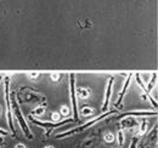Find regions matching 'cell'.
<instances>
[{
  "instance_id": "obj_19",
  "label": "cell",
  "mask_w": 158,
  "mask_h": 148,
  "mask_svg": "<svg viewBox=\"0 0 158 148\" xmlns=\"http://www.w3.org/2000/svg\"><path fill=\"white\" fill-rule=\"evenodd\" d=\"M0 81H1V76H0Z\"/></svg>"
},
{
  "instance_id": "obj_8",
  "label": "cell",
  "mask_w": 158,
  "mask_h": 148,
  "mask_svg": "<svg viewBox=\"0 0 158 148\" xmlns=\"http://www.w3.org/2000/svg\"><path fill=\"white\" fill-rule=\"evenodd\" d=\"M68 113H69V108H68V107H66V106L61 107V114H63V115H67Z\"/></svg>"
},
{
  "instance_id": "obj_2",
  "label": "cell",
  "mask_w": 158,
  "mask_h": 148,
  "mask_svg": "<svg viewBox=\"0 0 158 148\" xmlns=\"http://www.w3.org/2000/svg\"><path fill=\"white\" fill-rule=\"evenodd\" d=\"M5 100H6V107H7V120H9V126L15 134L14 129V123H12V117H11V102H10V93H9V78H5Z\"/></svg>"
},
{
  "instance_id": "obj_18",
  "label": "cell",
  "mask_w": 158,
  "mask_h": 148,
  "mask_svg": "<svg viewBox=\"0 0 158 148\" xmlns=\"http://www.w3.org/2000/svg\"><path fill=\"white\" fill-rule=\"evenodd\" d=\"M44 148H54V147H51V146H46V147H44Z\"/></svg>"
},
{
  "instance_id": "obj_5",
  "label": "cell",
  "mask_w": 158,
  "mask_h": 148,
  "mask_svg": "<svg viewBox=\"0 0 158 148\" xmlns=\"http://www.w3.org/2000/svg\"><path fill=\"white\" fill-rule=\"evenodd\" d=\"M112 81H113V78H111L110 84H108V88H107L106 100H105V105H103V111H106V109H107V107H108V102H110V95H111V89H112Z\"/></svg>"
},
{
  "instance_id": "obj_1",
  "label": "cell",
  "mask_w": 158,
  "mask_h": 148,
  "mask_svg": "<svg viewBox=\"0 0 158 148\" xmlns=\"http://www.w3.org/2000/svg\"><path fill=\"white\" fill-rule=\"evenodd\" d=\"M11 96H12V106H14V109H15L16 118H17V120H19V123H20L21 129L23 130L24 135H26L28 138H33V135L31 134V131H29L28 126H27V124H26V121H24V119H23V117H22V113H21L20 109H19V106H17V103H16L15 98H14V95H11Z\"/></svg>"
},
{
  "instance_id": "obj_15",
  "label": "cell",
  "mask_w": 158,
  "mask_h": 148,
  "mask_svg": "<svg viewBox=\"0 0 158 148\" xmlns=\"http://www.w3.org/2000/svg\"><path fill=\"white\" fill-rule=\"evenodd\" d=\"M15 148H26L24 145H22V143H19V145H16V147Z\"/></svg>"
},
{
  "instance_id": "obj_9",
  "label": "cell",
  "mask_w": 158,
  "mask_h": 148,
  "mask_svg": "<svg viewBox=\"0 0 158 148\" xmlns=\"http://www.w3.org/2000/svg\"><path fill=\"white\" fill-rule=\"evenodd\" d=\"M43 113H44V108H41V107H39V108H37V109L33 111V114H35V115H41Z\"/></svg>"
},
{
  "instance_id": "obj_17",
  "label": "cell",
  "mask_w": 158,
  "mask_h": 148,
  "mask_svg": "<svg viewBox=\"0 0 158 148\" xmlns=\"http://www.w3.org/2000/svg\"><path fill=\"white\" fill-rule=\"evenodd\" d=\"M2 145H4V141H2V138L0 137V148L2 147Z\"/></svg>"
},
{
  "instance_id": "obj_11",
  "label": "cell",
  "mask_w": 158,
  "mask_h": 148,
  "mask_svg": "<svg viewBox=\"0 0 158 148\" xmlns=\"http://www.w3.org/2000/svg\"><path fill=\"white\" fill-rule=\"evenodd\" d=\"M118 138H119V143H120V145H123L124 137H123V132H122V131H119L118 132Z\"/></svg>"
},
{
  "instance_id": "obj_13",
  "label": "cell",
  "mask_w": 158,
  "mask_h": 148,
  "mask_svg": "<svg viewBox=\"0 0 158 148\" xmlns=\"http://www.w3.org/2000/svg\"><path fill=\"white\" fill-rule=\"evenodd\" d=\"M0 135H2V136H6V135H7V131H6V130L0 129Z\"/></svg>"
},
{
  "instance_id": "obj_16",
  "label": "cell",
  "mask_w": 158,
  "mask_h": 148,
  "mask_svg": "<svg viewBox=\"0 0 158 148\" xmlns=\"http://www.w3.org/2000/svg\"><path fill=\"white\" fill-rule=\"evenodd\" d=\"M59 76L60 75H51V78H52L54 80H57V79H59Z\"/></svg>"
},
{
  "instance_id": "obj_4",
  "label": "cell",
  "mask_w": 158,
  "mask_h": 148,
  "mask_svg": "<svg viewBox=\"0 0 158 148\" xmlns=\"http://www.w3.org/2000/svg\"><path fill=\"white\" fill-rule=\"evenodd\" d=\"M71 96H72V105H73V112H74V119H78L77 113V105H76V96H74V75L71 74Z\"/></svg>"
},
{
  "instance_id": "obj_10",
  "label": "cell",
  "mask_w": 158,
  "mask_h": 148,
  "mask_svg": "<svg viewBox=\"0 0 158 148\" xmlns=\"http://www.w3.org/2000/svg\"><path fill=\"white\" fill-rule=\"evenodd\" d=\"M91 109L90 108H83V111H81V113L84 114V115H89V114H91Z\"/></svg>"
},
{
  "instance_id": "obj_3",
  "label": "cell",
  "mask_w": 158,
  "mask_h": 148,
  "mask_svg": "<svg viewBox=\"0 0 158 148\" xmlns=\"http://www.w3.org/2000/svg\"><path fill=\"white\" fill-rule=\"evenodd\" d=\"M29 120H31L32 123H34V124L39 125V126H43V128H56V126H60V125H62V124H64V123H68V121H69V119H67V120H63V121H61V123H41V121L35 120L32 115L29 117Z\"/></svg>"
},
{
  "instance_id": "obj_14",
  "label": "cell",
  "mask_w": 158,
  "mask_h": 148,
  "mask_svg": "<svg viewBox=\"0 0 158 148\" xmlns=\"http://www.w3.org/2000/svg\"><path fill=\"white\" fill-rule=\"evenodd\" d=\"M136 147V137L134 138V141H133V143H131V146H130V148H135Z\"/></svg>"
},
{
  "instance_id": "obj_6",
  "label": "cell",
  "mask_w": 158,
  "mask_h": 148,
  "mask_svg": "<svg viewBox=\"0 0 158 148\" xmlns=\"http://www.w3.org/2000/svg\"><path fill=\"white\" fill-rule=\"evenodd\" d=\"M103 138H105V142H107V143H113L114 142V135L112 134V132H107L105 136H103Z\"/></svg>"
},
{
  "instance_id": "obj_12",
  "label": "cell",
  "mask_w": 158,
  "mask_h": 148,
  "mask_svg": "<svg viewBox=\"0 0 158 148\" xmlns=\"http://www.w3.org/2000/svg\"><path fill=\"white\" fill-rule=\"evenodd\" d=\"M59 119H60L59 113H54V114H52V120H54V121H57Z\"/></svg>"
},
{
  "instance_id": "obj_7",
  "label": "cell",
  "mask_w": 158,
  "mask_h": 148,
  "mask_svg": "<svg viewBox=\"0 0 158 148\" xmlns=\"http://www.w3.org/2000/svg\"><path fill=\"white\" fill-rule=\"evenodd\" d=\"M89 93H90V91L86 89H79L78 90V96L80 98H86L89 96Z\"/></svg>"
}]
</instances>
